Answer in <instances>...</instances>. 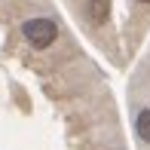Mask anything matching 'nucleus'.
Here are the masks:
<instances>
[{
    "label": "nucleus",
    "mask_w": 150,
    "mask_h": 150,
    "mask_svg": "<svg viewBox=\"0 0 150 150\" xmlns=\"http://www.w3.org/2000/svg\"><path fill=\"white\" fill-rule=\"evenodd\" d=\"M22 34H25V40H28L34 49H46V46L55 43L58 25L52 22V18H28V22L22 25Z\"/></svg>",
    "instance_id": "f257e3e1"
},
{
    "label": "nucleus",
    "mask_w": 150,
    "mask_h": 150,
    "mask_svg": "<svg viewBox=\"0 0 150 150\" xmlns=\"http://www.w3.org/2000/svg\"><path fill=\"white\" fill-rule=\"evenodd\" d=\"M86 9H89V18L95 25H104L107 12H110V0H86Z\"/></svg>",
    "instance_id": "f03ea898"
},
{
    "label": "nucleus",
    "mask_w": 150,
    "mask_h": 150,
    "mask_svg": "<svg viewBox=\"0 0 150 150\" xmlns=\"http://www.w3.org/2000/svg\"><path fill=\"white\" fill-rule=\"evenodd\" d=\"M135 132H138L141 141H147V144H150V107L138 110V117H135Z\"/></svg>",
    "instance_id": "7ed1b4c3"
},
{
    "label": "nucleus",
    "mask_w": 150,
    "mask_h": 150,
    "mask_svg": "<svg viewBox=\"0 0 150 150\" xmlns=\"http://www.w3.org/2000/svg\"><path fill=\"white\" fill-rule=\"evenodd\" d=\"M138 3H150V0H138Z\"/></svg>",
    "instance_id": "20e7f679"
}]
</instances>
